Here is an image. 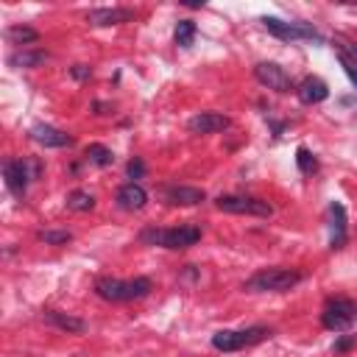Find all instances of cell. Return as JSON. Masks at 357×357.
<instances>
[{
  "instance_id": "1",
  "label": "cell",
  "mask_w": 357,
  "mask_h": 357,
  "mask_svg": "<svg viewBox=\"0 0 357 357\" xmlns=\"http://www.w3.org/2000/svg\"><path fill=\"white\" fill-rule=\"evenodd\" d=\"M153 290V282L148 276H134V279H114V276H100L95 282V293L103 301H134L145 298Z\"/></svg>"
},
{
  "instance_id": "2",
  "label": "cell",
  "mask_w": 357,
  "mask_h": 357,
  "mask_svg": "<svg viewBox=\"0 0 357 357\" xmlns=\"http://www.w3.org/2000/svg\"><path fill=\"white\" fill-rule=\"evenodd\" d=\"M201 240V229L198 226H170V229H159V226H145L139 231V243L145 245H162V248H190Z\"/></svg>"
},
{
  "instance_id": "3",
  "label": "cell",
  "mask_w": 357,
  "mask_h": 357,
  "mask_svg": "<svg viewBox=\"0 0 357 357\" xmlns=\"http://www.w3.org/2000/svg\"><path fill=\"white\" fill-rule=\"evenodd\" d=\"M301 279H304L301 271H293V268H262L245 279L243 290H248V293H284V290L296 287Z\"/></svg>"
},
{
  "instance_id": "4",
  "label": "cell",
  "mask_w": 357,
  "mask_h": 357,
  "mask_svg": "<svg viewBox=\"0 0 357 357\" xmlns=\"http://www.w3.org/2000/svg\"><path fill=\"white\" fill-rule=\"evenodd\" d=\"M268 337H271V329L262 326V324H254V326H245V329H220V332L212 335V349H218V351H240V349L262 343Z\"/></svg>"
},
{
  "instance_id": "5",
  "label": "cell",
  "mask_w": 357,
  "mask_h": 357,
  "mask_svg": "<svg viewBox=\"0 0 357 357\" xmlns=\"http://www.w3.org/2000/svg\"><path fill=\"white\" fill-rule=\"evenodd\" d=\"M262 22V28L271 33V36H276V39H282V42H324V36L312 28V25H307V22H301V20H293V22H287V20H279V17H262L259 20Z\"/></svg>"
},
{
  "instance_id": "6",
  "label": "cell",
  "mask_w": 357,
  "mask_h": 357,
  "mask_svg": "<svg viewBox=\"0 0 357 357\" xmlns=\"http://www.w3.org/2000/svg\"><path fill=\"white\" fill-rule=\"evenodd\" d=\"M357 321V301L354 298H329L321 310V324L329 332H343L349 326H354Z\"/></svg>"
},
{
  "instance_id": "7",
  "label": "cell",
  "mask_w": 357,
  "mask_h": 357,
  "mask_svg": "<svg viewBox=\"0 0 357 357\" xmlns=\"http://www.w3.org/2000/svg\"><path fill=\"white\" fill-rule=\"evenodd\" d=\"M215 206L220 212H229V215H254V218H271L273 215V206L262 198H254V195H218Z\"/></svg>"
},
{
  "instance_id": "8",
  "label": "cell",
  "mask_w": 357,
  "mask_h": 357,
  "mask_svg": "<svg viewBox=\"0 0 357 357\" xmlns=\"http://www.w3.org/2000/svg\"><path fill=\"white\" fill-rule=\"evenodd\" d=\"M254 78H257L262 86H268V89H273V92H279V95H287L290 89H296V84H293V78L287 75V70L279 67L276 61H259V64L254 67Z\"/></svg>"
},
{
  "instance_id": "9",
  "label": "cell",
  "mask_w": 357,
  "mask_h": 357,
  "mask_svg": "<svg viewBox=\"0 0 357 357\" xmlns=\"http://www.w3.org/2000/svg\"><path fill=\"white\" fill-rule=\"evenodd\" d=\"M3 178H6L8 192L17 195V198H22L25 190H28V181H33L25 159H6L3 162Z\"/></svg>"
},
{
  "instance_id": "10",
  "label": "cell",
  "mask_w": 357,
  "mask_h": 357,
  "mask_svg": "<svg viewBox=\"0 0 357 357\" xmlns=\"http://www.w3.org/2000/svg\"><path fill=\"white\" fill-rule=\"evenodd\" d=\"M134 20V8H123V6H112V8H92L86 11V22L95 28H109V25H123Z\"/></svg>"
},
{
  "instance_id": "11",
  "label": "cell",
  "mask_w": 357,
  "mask_h": 357,
  "mask_svg": "<svg viewBox=\"0 0 357 357\" xmlns=\"http://www.w3.org/2000/svg\"><path fill=\"white\" fill-rule=\"evenodd\" d=\"M28 134H31V139H33L36 145H42V148H67V145H73V137H70V134H64L61 128L47 126V123H33Z\"/></svg>"
},
{
  "instance_id": "12",
  "label": "cell",
  "mask_w": 357,
  "mask_h": 357,
  "mask_svg": "<svg viewBox=\"0 0 357 357\" xmlns=\"http://www.w3.org/2000/svg\"><path fill=\"white\" fill-rule=\"evenodd\" d=\"M229 126H231V120L226 114H220V112H198V114H192L187 120V128L192 134H218V131H223Z\"/></svg>"
},
{
  "instance_id": "13",
  "label": "cell",
  "mask_w": 357,
  "mask_h": 357,
  "mask_svg": "<svg viewBox=\"0 0 357 357\" xmlns=\"http://www.w3.org/2000/svg\"><path fill=\"white\" fill-rule=\"evenodd\" d=\"M296 95H298V100H301L304 106H312V103H321V100L329 98V86H326V81L318 78V75H304V78L296 84Z\"/></svg>"
},
{
  "instance_id": "14",
  "label": "cell",
  "mask_w": 357,
  "mask_h": 357,
  "mask_svg": "<svg viewBox=\"0 0 357 357\" xmlns=\"http://www.w3.org/2000/svg\"><path fill=\"white\" fill-rule=\"evenodd\" d=\"M349 240L346 231V206L340 201L329 204V248H343Z\"/></svg>"
},
{
  "instance_id": "15",
  "label": "cell",
  "mask_w": 357,
  "mask_h": 357,
  "mask_svg": "<svg viewBox=\"0 0 357 357\" xmlns=\"http://www.w3.org/2000/svg\"><path fill=\"white\" fill-rule=\"evenodd\" d=\"M114 201H117V206H120V209H126V212H139V209L148 204V192H145V187H142V184L128 181V184H123V187L117 190Z\"/></svg>"
},
{
  "instance_id": "16",
  "label": "cell",
  "mask_w": 357,
  "mask_h": 357,
  "mask_svg": "<svg viewBox=\"0 0 357 357\" xmlns=\"http://www.w3.org/2000/svg\"><path fill=\"white\" fill-rule=\"evenodd\" d=\"M206 198V192L201 187H187V184H170L165 187V201L173 206H195Z\"/></svg>"
},
{
  "instance_id": "17",
  "label": "cell",
  "mask_w": 357,
  "mask_h": 357,
  "mask_svg": "<svg viewBox=\"0 0 357 357\" xmlns=\"http://www.w3.org/2000/svg\"><path fill=\"white\" fill-rule=\"evenodd\" d=\"M42 321L56 326V329H61V332H67V335H84L86 332V321L84 318H75V315L61 312V310H45Z\"/></svg>"
},
{
  "instance_id": "18",
  "label": "cell",
  "mask_w": 357,
  "mask_h": 357,
  "mask_svg": "<svg viewBox=\"0 0 357 357\" xmlns=\"http://www.w3.org/2000/svg\"><path fill=\"white\" fill-rule=\"evenodd\" d=\"M45 61H47V50H42V47H33V50L22 47V50H14L8 56V64L17 70H31V67H39Z\"/></svg>"
},
{
  "instance_id": "19",
  "label": "cell",
  "mask_w": 357,
  "mask_h": 357,
  "mask_svg": "<svg viewBox=\"0 0 357 357\" xmlns=\"http://www.w3.org/2000/svg\"><path fill=\"white\" fill-rule=\"evenodd\" d=\"M6 39L11 45H33V42H39V31L31 25H11V28H6Z\"/></svg>"
},
{
  "instance_id": "20",
  "label": "cell",
  "mask_w": 357,
  "mask_h": 357,
  "mask_svg": "<svg viewBox=\"0 0 357 357\" xmlns=\"http://www.w3.org/2000/svg\"><path fill=\"white\" fill-rule=\"evenodd\" d=\"M84 156H86V162H89V165H95V167H109V165L114 162V153H112L106 145H100V142L86 145Z\"/></svg>"
},
{
  "instance_id": "21",
  "label": "cell",
  "mask_w": 357,
  "mask_h": 357,
  "mask_svg": "<svg viewBox=\"0 0 357 357\" xmlns=\"http://www.w3.org/2000/svg\"><path fill=\"white\" fill-rule=\"evenodd\" d=\"M64 204H67L70 212H89V209H95V198H92V192H86V190H73V192L64 198Z\"/></svg>"
},
{
  "instance_id": "22",
  "label": "cell",
  "mask_w": 357,
  "mask_h": 357,
  "mask_svg": "<svg viewBox=\"0 0 357 357\" xmlns=\"http://www.w3.org/2000/svg\"><path fill=\"white\" fill-rule=\"evenodd\" d=\"M195 33H198V28H195L192 20H178L176 22V31H173V42L178 47H190L195 42Z\"/></svg>"
},
{
  "instance_id": "23",
  "label": "cell",
  "mask_w": 357,
  "mask_h": 357,
  "mask_svg": "<svg viewBox=\"0 0 357 357\" xmlns=\"http://www.w3.org/2000/svg\"><path fill=\"white\" fill-rule=\"evenodd\" d=\"M36 240L45 243V245H67L73 240V231H67V229H42L36 234Z\"/></svg>"
},
{
  "instance_id": "24",
  "label": "cell",
  "mask_w": 357,
  "mask_h": 357,
  "mask_svg": "<svg viewBox=\"0 0 357 357\" xmlns=\"http://www.w3.org/2000/svg\"><path fill=\"white\" fill-rule=\"evenodd\" d=\"M296 165H298V170H301L304 176H312V173L318 170V159H315V153H312L310 148H304V145L296 148Z\"/></svg>"
},
{
  "instance_id": "25",
  "label": "cell",
  "mask_w": 357,
  "mask_h": 357,
  "mask_svg": "<svg viewBox=\"0 0 357 357\" xmlns=\"http://www.w3.org/2000/svg\"><path fill=\"white\" fill-rule=\"evenodd\" d=\"M335 47H337V53H340V56H346V59L351 61V67L357 70V45H351V42H343V39H337V42H335Z\"/></svg>"
},
{
  "instance_id": "26",
  "label": "cell",
  "mask_w": 357,
  "mask_h": 357,
  "mask_svg": "<svg viewBox=\"0 0 357 357\" xmlns=\"http://www.w3.org/2000/svg\"><path fill=\"white\" fill-rule=\"evenodd\" d=\"M126 173H128V178H131V181H134V178H142V173H145V162H142L139 156L128 159V165H126Z\"/></svg>"
},
{
  "instance_id": "27",
  "label": "cell",
  "mask_w": 357,
  "mask_h": 357,
  "mask_svg": "<svg viewBox=\"0 0 357 357\" xmlns=\"http://www.w3.org/2000/svg\"><path fill=\"white\" fill-rule=\"evenodd\" d=\"M354 343H357V337H354V335H343V337H337V340H335L332 351H335V354H340V351H349Z\"/></svg>"
},
{
  "instance_id": "28",
  "label": "cell",
  "mask_w": 357,
  "mask_h": 357,
  "mask_svg": "<svg viewBox=\"0 0 357 357\" xmlns=\"http://www.w3.org/2000/svg\"><path fill=\"white\" fill-rule=\"evenodd\" d=\"M70 75H73L75 81H86V78H92V70H89L86 64H73V67H70Z\"/></svg>"
},
{
  "instance_id": "29",
  "label": "cell",
  "mask_w": 357,
  "mask_h": 357,
  "mask_svg": "<svg viewBox=\"0 0 357 357\" xmlns=\"http://www.w3.org/2000/svg\"><path fill=\"white\" fill-rule=\"evenodd\" d=\"M92 109H95L98 114H106V112H109V103H100V100H95V103H92Z\"/></svg>"
}]
</instances>
